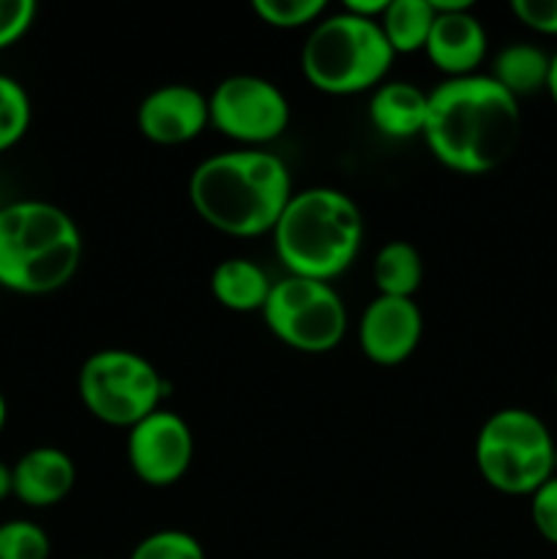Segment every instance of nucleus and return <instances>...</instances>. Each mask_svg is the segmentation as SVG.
Listing matches in <instances>:
<instances>
[{
	"label": "nucleus",
	"instance_id": "1",
	"mask_svg": "<svg viewBox=\"0 0 557 559\" xmlns=\"http://www.w3.org/2000/svg\"><path fill=\"white\" fill-rule=\"evenodd\" d=\"M519 136V102L489 74L446 80L429 93L424 142L431 156L453 173H491L511 158Z\"/></svg>",
	"mask_w": 557,
	"mask_h": 559
},
{
	"label": "nucleus",
	"instance_id": "2",
	"mask_svg": "<svg viewBox=\"0 0 557 559\" xmlns=\"http://www.w3.org/2000/svg\"><path fill=\"white\" fill-rule=\"evenodd\" d=\"M293 194L287 164L260 147L216 153L197 164L189 180L197 216L233 238L273 233Z\"/></svg>",
	"mask_w": 557,
	"mask_h": 559
},
{
	"label": "nucleus",
	"instance_id": "3",
	"mask_svg": "<svg viewBox=\"0 0 557 559\" xmlns=\"http://www.w3.org/2000/svg\"><path fill=\"white\" fill-rule=\"evenodd\" d=\"M80 262L82 233L63 207L44 200L0 207V287L20 295L58 293Z\"/></svg>",
	"mask_w": 557,
	"mask_h": 559
},
{
	"label": "nucleus",
	"instance_id": "4",
	"mask_svg": "<svg viewBox=\"0 0 557 559\" xmlns=\"http://www.w3.org/2000/svg\"><path fill=\"white\" fill-rule=\"evenodd\" d=\"M364 243V216L355 200L331 186L295 191L273 227V246L287 276L328 282L342 276Z\"/></svg>",
	"mask_w": 557,
	"mask_h": 559
},
{
	"label": "nucleus",
	"instance_id": "5",
	"mask_svg": "<svg viewBox=\"0 0 557 559\" xmlns=\"http://www.w3.org/2000/svg\"><path fill=\"white\" fill-rule=\"evenodd\" d=\"M393 58L396 55L382 36L380 22L342 9L311 27L300 52V69L320 93L355 96L380 87Z\"/></svg>",
	"mask_w": 557,
	"mask_h": 559
},
{
	"label": "nucleus",
	"instance_id": "6",
	"mask_svg": "<svg viewBox=\"0 0 557 559\" xmlns=\"http://www.w3.org/2000/svg\"><path fill=\"white\" fill-rule=\"evenodd\" d=\"M555 437L530 409H497L475 437V467L500 495L530 497L555 475Z\"/></svg>",
	"mask_w": 557,
	"mask_h": 559
},
{
	"label": "nucleus",
	"instance_id": "7",
	"mask_svg": "<svg viewBox=\"0 0 557 559\" xmlns=\"http://www.w3.org/2000/svg\"><path fill=\"white\" fill-rule=\"evenodd\" d=\"M80 399L87 413L115 429H131L156 413L164 380L156 366L131 349H98L82 364Z\"/></svg>",
	"mask_w": 557,
	"mask_h": 559
},
{
	"label": "nucleus",
	"instance_id": "8",
	"mask_svg": "<svg viewBox=\"0 0 557 559\" xmlns=\"http://www.w3.org/2000/svg\"><path fill=\"white\" fill-rule=\"evenodd\" d=\"M262 320L278 342L309 355L331 353L347 333L342 295L328 282L304 276L273 282Z\"/></svg>",
	"mask_w": 557,
	"mask_h": 559
},
{
	"label": "nucleus",
	"instance_id": "9",
	"mask_svg": "<svg viewBox=\"0 0 557 559\" xmlns=\"http://www.w3.org/2000/svg\"><path fill=\"white\" fill-rule=\"evenodd\" d=\"M211 126L240 145H268L289 126L287 96L271 80L257 74H233L208 96Z\"/></svg>",
	"mask_w": 557,
	"mask_h": 559
},
{
	"label": "nucleus",
	"instance_id": "10",
	"mask_svg": "<svg viewBox=\"0 0 557 559\" xmlns=\"http://www.w3.org/2000/svg\"><path fill=\"white\" fill-rule=\"evenodd\" d=\"M126 459L131 473L153 489L175 486L191 467L194 435L191 426L173 409L158 407L140 424L131 426L126 437Z\"/></svg>",
	"mask_w": 557,
	"mask_h": 559
},
{
	"label": "nucleus",
	"instance_id": "11",
	"mask_svg": "<svg viewBox=\"0 0 557 559\" xmlns=\"http://www.w3.org/2000/svg\"><path fill=\"white\" fill-rule=\"evenodd\" d=\"M424 333L415 298H388L377 295L358 322L360 353L377 366H399L418 349Z\"/></svg>",
	"mask_w": 557,
	"mask_h": 559
},
{
	"label": "nucleus",
	"instance_id": "12",
	"mask_svg": "<svg viewBox=\"0 0 557 559\" xmlns=\"http://www.w3.org/2000/svg\"><path fill=\"white\" fill-rule=\"evenodd\" d=\"M211 126L208 96L197 87L162 85L147 93L137 107V129L153 145H186Z\"/></svg>",
	"mask_w": 557,
	"mask_h": 559
},
{
	"label": "nucleus",
	"instance_id": "13",
	"mask_svg": "<svg viewBox=\"0 0 557 559\" xmlns=\"http://www.w3.org/2000/svg\"><path fill=\"white\" fill-rule=\"evenodd\" d=\"M486 31L473 5L457 11H435L431 33L426 38V58L437 71L457 80V76L478 74V66L486 58Z\"/></svg>",
	"mask_w": 557,
	"mask_h": 559
},
{
	"label": "nucleus",
	"instance_id": "14",
	"mask_svg": "<svg viewBox=\"0 0 557 559\" xmlns=\"http://www.w3.org/2000/svg\"><path fill=\"white\" fill-rule=\"evenodd\" d=\"M14 497L27 508L60 506L76 484V467L60 448H33L11 467Z\"/></svg>",
	"mask_w": 557,
	"mask_h": 559
},
{
	"label": "nucleus",
	"instance_id": "15",
	"mask_svg": "<svg viewBox=\"0 0 557 559\" xmlns=\"http://www.w3.org/2000/svg\"><path fill=\"white\" fill-rule=\"evenodd\" d=\"M429 93L404 80H386L371 91L369 120L388 140L424 136Z\"/></svg>",
	"mask_w": 557,
	"mask_h": 559
},
{
	"label": "nucleus",
	"instance_id": "16",
	"mask_svg": "<svg viewBox=\"0 0 557 559\" xmlns=\"http://www.w3.org/2000/svg\"><path fill=\"white\" fill-rule=\"evenodd\" d=\"M273 282L257 262L246 257H229L218 262L211 276V293L218 304L235 314H251V311L265 309L268 295Z\"/></svg>",
	"mask_w": 557,
	"mask_h": 559
},
{
	"label": "nucleus",
	"instance_id": "17",
	"mask_svg": "<svg viewBox=\"0 0 557 559\" xmlns=\"http://www.w3.org/2000/svg\"><path fill=\"white\" fill-rule=\"evenodd\" d=\"M549 63L552 55H546L535 44H508V47H502L497 52L489 76L519 102V98L546 91Z\"/></svg>",
	"mask_w": 557,
	"mask_h": 559
},
{
	"label": "nucleus",
	"instance_id": "18",
	"mask_svg": "<svg viewBox=\"0 0 557 559\" xmlns=\"http://www.w3.org/2000/svg\"><path fill=\"white\" fill-rule=\"evenodd\" d=\"M371 276H375L377 295L413 298L424 282V260H420L418 249L407 240H388L375 254Z\"/></svg>",
	"mask_w": 557,
	"mask_h": 559
},
{
	"label": "nucleus",
	"instance_id": "19",
	"mask_svg": "<svg viewBox=\"0 0 557 559\" xmlns=\"http://www.w3.org/2000/svg\"><path fill=\"white\" fill-rule=\"evenodd\" d=\"M435 22V9L429 0H391L386 14L380 16V27L393 55L424 52L426 38Z\"/></svg>",
	"mask_w": 557,
	"mask_h": 559
},
{
	"label": "nucleus",
	"instance_id": "20",
	"mask_svg": "<svg viewBox=\"0 0 557 559\" xmlns=\"http://www.w3.org/2000/svg\"><path fill=\"white\" fill-rule=\"evenodd\" d=\"M31 126V98L25 87L0 74V153L14 147Z\"/></svg>",
	"mask_w": 557,
	"mask_h": 559
},
{
	"label": "nucleus",
	"instance_id": "21",
	"mask_svg": "<svg viewBox=\"0 0 557 559\" xmlns=\"http://www.w3.org/2000/svg\"><path fill=\"white\" fill-rule=\"evenodd\" d=\"M251 11L268 27L298 31V27L317 25V20L325 14V0H254Z\"/></svg>",
	"mask_w": 557,
	"mask_h": 559
},
{
	"label": "nucleus",
	"instance_id": "22",
	"mask_svg": "<svg viewBox=\"0 0 557 559\" xmlns=\"http://www.w3.org/2000/svg\"><path fill=\"white\" fill-rule=\"evenodd\" d=\"M49 535L27 519H11L0 524V559H49Z\"/></svg>",
	"mask_w": 557,
	"mask_h": 559
},
{
	"label": "nucleus",
	"instance_id": "23",
	"mask_svg": "<svg viewBox=\"0 0 557 559\" xmlns=\"http://www.w3.org/2000/svg\"><path fill=\"white\" fill-rule=\"evenodd\" d=\"M129 559H205V549L183 530H158L142 538Z\"/></svg>",
	"mask_w": 557,
	"mask_h": 559
},
{
	"label": "nucleus",
	"instance_id": "24",
	"mask_svg": "<svg viewBox=\"0 0 557 559\" xmlns=\"http://www.w3.org/2000/svg\"><path fill=\"white\" fill-rule=\"evenodd\" d=\"M530 519L541 538L557 546V475L530 495Z\"/></svg>",
	"mask_w": 557,
	"mask_h": 559
},
{
	"label": "nucleus",
	"instance_id": "25",
	"mask_svg": "<svg viewBox=\"0 0 557 559\" xmlns=\"http://www.w3.org/2000/svg\"><path fill=\"white\" fill-rule=\"evenodd\" d=\"M36 20L33 0H0V49L11 47L31 31Z\"/></svg>",
	"mask_w": 557,
	"mask_h": 559
},
{
	"label": "nucleus",
	"instance_id": "26",
	"mask_svg": "<svg viewBox=\"0 0 557 559\" xmlns=\"http://www.w3.org/2000/svg\"><path fill=\"white\" fill-rule=\"evenodd\" d=\"M513 16L541 36H557V0H513Z\"/></svg>",
	"mask_w": 557,
	"mask_h": 559
},
{
	"label": "nucleus",
	"instance_id": "27",
	"mask_svg": "<svg viewBox=\"0 0 557 559\" xmlns=\"http://www.w3.org/2000/svg\"><path fill=\"white\" fill-rule=\"evenodd\" d=\"M388 3H391V0H349V3H344L342 9L355 16H364V20L380 22V16L386 14Z\"/></svg>",
	"mask_w": 557,
	"mask_h": 559
},
{
	"label": "nucleus",
	"instance_id": "28",
	"mask_svg": "<svg viewBox=\"0 0 557 559\" xmlns=\"http://www.w3.org/2000/svg\"><path fill=\"white\" fill-rule=\"evenodd\" d=\"M5 497H14V475H11L9 464L0 462V502H3Z\"/></svg>",
	"mask_w": 557,
	"mask_h": 559
},
{
	"label": "nucleus",
	"instance_id": "29",
	"mask_svg": "<svg viewBox=\"0 0 557 559\" xmlns=\"http://www.w3.org/2000/svg\"><path fill=\"white\" fill-rule=\"evenodd\" d=\"M546 93H549L552 102L557 104V52L552 55V63H549V80H546Z\"/></svg>",
	"mask_w": 557,
	"mask_h": 559
},
{
	"label": "nucleus",
	"instance_id": "30",
	"mask_svg": "<svg viewBox=\"0 0 557 559\" xmlns=\"http://www.w3.org/2000/svg\"><path fill=\"white\" fill-rule=\"evenodd\" d=\"M5 418H9V404H5L3 393H0V435H3L5 429Z\"/></svg>",
	"mask_w": 557,
	"mask_h": 559
}]
</instances>
